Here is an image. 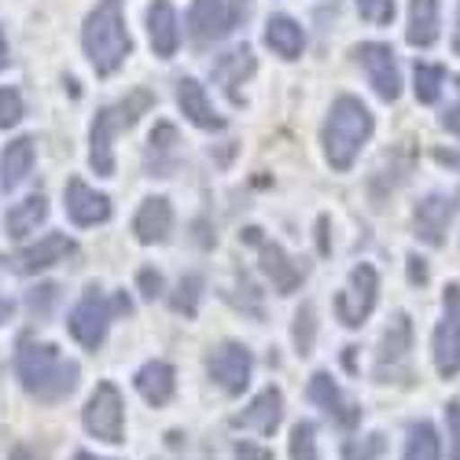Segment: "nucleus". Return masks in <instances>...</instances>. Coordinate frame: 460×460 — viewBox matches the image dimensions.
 <instances>
[{"instance_id":"nucleus-40","label":"nucleus","mask_w":460,"mask_h":460,"mask_svg":"<svg viewBox=\"0 0 460 460\" xmlns=\"http://www.w3.org/2000/svg\"><path fill=\"white\" fill-rule=\"evenodd\" d=\"M236 460H273V453L254 442H236Z\"/></svg>"},{"instance_id":"nucleus-45","label":"nucleus","mask_w":460,"mask_h":460,"mask_svg":"<svg viewBox=\"0 0 460 460\" xmlns=\"http://www.w3.org/2000/svg\"><path fill=\"white\" fill-rule=\"evenodd\" d=\"M453 52L460 56V4H456V26H453Z\"/></svg>"},{"instance_id":"nucleus-38","label":"nucleus","mask_w":460,"mask_h":460,"mask_svg":"<svg viewBox=\"0 0 460 460\" xmlns=\"http://www.w3.org/2000/svg\"><path fill=\"white\" fill-rule=\"evenodd\" d=\"M137 288H140L144 298H159L166 284H163V273H159V270H140V273H137Z\"/></svg>"},{"instance_id":"nucleus-22","label":"nucleus","mask_w":460,"mask_h":460,"mask_svg":"<svg viewBox=\"0 0 460 460\" xmlns=\"http://www.w3.org/2000/svg\"><path fill=\"white\" fill-rule=\"evenodd\" d=\"M170 228H173V207L170 199L163 196H151L140 203L137 217H133V233L140 243H163L170 236Z\"/></svg>"},{"instance_id":"nucleus-23","label":"nucleus","mask_w":460,"mask_h":460,"mask_svg":"<svg viewBox=\"0 0 460 460\" xmlns=\"http://www.w3.org/2000/svg\"><path fill=\"white\" fill-rule=\"evenodd\" d=\"M133 383H137V391H140V398L147 405H166L173 398V391H177V372L166 361H147L133 376Z\"/></svg>"},{"instance_id":"nucleus-34","label":"nucleus","mask_w":460,"mask_h":460,"mask_svg":"<svg viewBox=\"0 0 460 460\" xmlns=\"http://www.w3.org/2000/svg\"><path fill=\"white\" fill-rule=\"evenodd\" d=\"M56 302H59V288H56V284H37V288L26 295V305H30L33 317H49Z\"/></svg>"},{"instance_id":"nucleus-1","label":"nucleus","mask_w":460,"mask_h":460,"mask_svg":"<svg viewBox=\"0 0 460 460\" xmlns=\"http://www.w3.org/2000/svg\"><path fill=\"white\" fill-rule=\"evenodd\" d=\"M15 376L22 383V391L37 402H63L66 394H74L78 387V361H70L59 354V347L52 342H22L15 354Z\"/></svg>"},{"instance_id":"nucleus-48","label":"nucleus","mask_w":460,"mask_h":460,"mask_svg":"<svg viewBox=\"0 0 460 460\" xmlns=\"http://www.w3.org/2000/svg\"><path fill=\"white\" fill-rule=\"evenodd\" d=\"M74 460H103V456H93V453H78Z\"/></svg>"},{"instance_id":"nucleus-26","label":"nucleus","mask_w":460,"mask_h":460,"mask_svg":"<svg viewBox=\"0 0 460 460\" xmlns=\"http://www.w3.org/2000/svg\"><path fill=\"white\" fill-rule=\"evenodd\" d=\"M265 45H270L280 59H298L305 49V33L291 15H273L265 22Z\"/></svg>"},{"instance_id":"nucleus-13","label":"nucleus","mask_w":460,"mask_h":460,"mask_svg":"<svg viewBox=\"0 0 460 460\" xmlns=\"http://www.w3.org/2000/svg\"><path fill=\"white\" fill-rule=\"evenodd\" d=\"M358 59L368 74V82L376 89L379 100L394 103L402 96V74H398V59H394V49L391 45H379V41H365L358 49Z\"/></svg>"},{"instance_id":"nucleus-10","label":"nucleus","mask_w":460,"mask_h":460,"mask_svg":"<svg viewBox=\"0 0 460 460\" xmlns=\"http://www.w3.org/2000/svg\"><path fill=\"white\" fill-rule=\"evenodd\" d=\"M446 317L435 328V368L442 379H453L460 372V284L446 288Z\"/></svg>"},{"instance_id":"nucleus-25","label":"nucleus","mask_w":460,"mask_h":460,"mask_svg":"<svg viewBox=\"0 0 460 460\" xmlns=\"http://www.w3.org/2000/svg\"><path fill=\"white\" fill-rule=\"evenodd\" d=\"M409 45L431 49L438 41V0H409Z\"/></svg>"},{"instance_id":"nucleus-33","label":"nucleus","mask_w":460,"mask_h":460,"mask_svg":"<svg viewBox=\"0 0 460 460\" xmlns=\"http://www.w3.org/2000/svg\"><path fill=\"white\" fill-rule=\"evenodd\" d=\"M22 114H26V107H22L19 89L4 85V89H0V129H12V126H19V122H22Z\"/></svg>"},{"instance_id":"nucleus-46","label":"nucleus","mask_w":460,"mask_h":460,"mask_svg":"<svg viewBox=\"0 0 460 460\" xmlns=\"http://www.w3.org/2000/svg\"><path fill=\"white\" fill-rule=\"evenodd\" d=\"M8 66V41H4V30H0V70Z\"/></svg>"},{"instance_id":"nucleus-36","label":"nucleus","mask_w":460,"mask_h":460,"mask_svg":"<svg viewBox=\"0 0 460 460\" xmlns=\"http://www.w3.org/2000/svg\"><path fill=\"white\" fill-rule=\"evenodd\" d=\"M383 449H387L383 435H368V438H361V442H350V446H347V456H342V460H379Z\"/></svg>"},{"instance_id":"nucleus-2","label":"nucleus","mask_w":460,"mask_h":460,"mask_svg":"<svg viewBox=\"0 0 460 460\" xmlns=\"http://www.w3.org/2000/svg\"><path fill=\"white\" fill-rule=\"evenodd\" d=\"M82 45L96 74H114L133 52V37L126 30V0H100L82 26Z\"/></svg>"},{"instance_id":"nucleus-17","label":"nucleus","mask_w":460,"mask_h":460,"mask_svg":"<svg viewBox=\"0 0 460 460\" xmlns=\"http://www.w3.org/2000/svg\"><path fill=\"white\" fill-rule=\"evenodd\" d=\"M63 199H66V214H70L74 225H100V221L111 217V199L103 196V191L89 188L82 177H70L66 181Z\"/></svg>"},{"instance_id":"nucleus-19","label":"nucleus","mask_w":460,"mask_h":460,"mask_svg":"<svg viewBox=\"0 0 460 460\" xmlns=\"http://www.w3.org/2000/svg\"><path fill=\"white\" fill-rule=\"evenodd\" d=\"M147 37H151V49H155L159 59H170L181 45V22L170 0H151L147 8Z\"/></svg>"},{"instance_id":"nucleus-30","label":"nucleus","mask_w":460,"mask_h":460,"mask_svg":"<svg viewBox=\"0 0 460 460\" xmlns=\"http://www.w3.org/2000/svg\"><path fill=\"white\" fill-rule=\"evenodd\" d=\"M295 350L298 354H310L314 350V342H317V310H314V302H302V310L295 314Z\"/></svg>"},{"instance_id":"nucleus-20","label":"nucleus","mask_w":460,"mask_h":460,"mask_svg":"<svg viewBox=\"0 0 460 460\" xmlns=\"http://www.w3.org/2000/svg\"><path fill=\"white\" fill-rule=\"evenodd\" d=\"M177 107H181L184 119H188L191 126H199V129H221V126H225V119L214 111L207 89H203L196 78H181V82H177Z\"/></svg>"},{"instance_id":"nucleus-31","label":"nucleus","mask_w":460,"mask_h":460,"mask_svg":"<svg viewBox=\"0 0 460 460\" xmlns=\"http://www.w3.org/2000/svg\"><path fill=\"white\" fill-rule=\"evenodd\" d=\"M199 295H203V277L199 273H188L181 284H177V295L170 298V305L184 317H196L199 310Z\"/></svg>"},{"instance_id":"nucleus-44","label":"nucleus","mask_w":460,"mask_h":460,"mask_svg":"<svg viewBox=\"0 0 460 460\" xmlns=\"http://www.w3.org/2000/svg\"><path fill=\"white\" fill-rule=\"evenodd\" d=\"M317 233H321V254H328V217L317 221Z\"/></svg>"},{"instance_id":"nucleus-12","label":"nucleus","mask_w":460,"mask_h":460,"mask_svg":"<svg viewBox=\"0 0 460 460\" xmlns=\"http://www.w3.org/2000/svg\"><path fill=\"white\" fill-rule=\"evenodd\" d=\"M409 350H412V321L409 314H394L387 332L379 339V354H376V379L391 383L398 372H405L409 365Z\"/></svg>"},{"instance_id":"nucleus-39","label":"nucleus","mask_w":460,"mask_h":460,"mask_svg":"<svg viewBox=\"0 0 460 460\" xmlns=\"http://www.w3.org/2000/svg\"><path fill=\"white\" fill-rule=\"evenodd\" d=\"M453 89H456V103H449V107H446L442 126H446L449 133H456V137H460V78H453Z\"/></svg>"},{"instance_id":"nucleus-11","label":"nucleus","mask_w":460,"mask_h":460,"mask_svg":"<svg viewBox=\"0 0 460 460\" xmlns=\"http://www.w3.org/2000/svg\"><path fill=\"white\" fill-rule=\"evenodd\" d=\"M207 372L225 394H243V387L251 383V372H254V358L240 342H221L207 358Z\"/></svg>"},{"instance_id":"nucleus-24","label":"nucleus","mask_w":460,"mask_h":460,"mask_svg":"<svg viewBox=\"0 0 460 460\" xmlns=\"http://www.w3.org/2000/svg\"><path fill=\"white\" fill-rule=\"evenodd\" d=\"M45 217H49V199L45 196H26L4 214V233L12 240H26L30 233H37V225H45Z\"/></svg>"},{"instance_id":"nucleus-5","label":"nucleus","mask_w":460,"mask_h":460,"mask_svg":"<svg viewBox=\"0 0 460 460\" xmlns=\"http://www.w3.org/2000/svg\"><path fill=\"white\" fill-rule=\"evenodd\" d=\"M82 424L93 438L107 446H122L126 442V405L114 383H96V391L89 394L82 409Z\"/></svg>"},{"instance_id":"nucleus-15","label":"nucleus","mask_w":460,"mask_h":460,"mask_svg":"<svg viewBox=\"0 0 460 460\" xmlns=\"http://www.w3.org/2000/svg\"><path fill=\"white\" fill-rule=\"evenodd\" d=\"M456 210H460V199L456 196H446V191H431V196H424V199L416 203V210H412L416 236L424 240V243H431V247H438L446 240V228L456 217Z\"/></svg>"},{"instance_id":"nucleus-42","label":"nucleus","mask_w":460,"mask_h":460,"mask_svg":"<svg viewBox=\"0 0 460 460\" xmlns=\"http://www.w3.org/2000/svg\"><path fill=\"white\" fill-rule=\"evenodd\" d=\"M435 159H438L442 166H453V170H460V151H446V147H438V151H435Z\"/></svg>"},{"instance_id":"nucleus-37","label":"nucleus","mask_w":460,"mask_h":460,"mask_svg":"<svg viewBox=\"0 0 460 460\" xmlns=\"http://www.w3.org/2000/svg\"><path fill=\"white\" fill-rule=\"evenodd\" d=\"M446 420H449V460H460V402L446 405Z\"/></svg>"},{"instance_id":"nucleus-14","label":"nucleus","mask_w":460,"mask_h":460,"mask_svg":"<svg viewBox=\"0 0 460 460\" xmlns=\"http://www.w3.org/2000/svg\"><path fill=\"white\" fill-rule=\"evenodd\" d=\"M74 251H78V243H74L70 236H63V233H49V236H41L37 243H30V247L15 251V254L8 258V270H12V273L30 277V273H41V270H49V265L66 261Z\"/></svg>"},{"instance_id":"nucleus-4","label":"nucleus","mask_w":460,"mask_h":460,"mask_svg":"<svg viewBox=\"0 0 460 460\" xmlns=\"http://www.w3.org/2000/svg\"><path fill=\"white\" fill-rule=\"evenodd\" d=\"M151 107H155V93L133 89L119 103H107V107L96 111L93 129H89V166L100 177L114 173V137H119L122 129H133L140 122V114H147Z\"/></svg>"},{"instance_id":"nucleus-8","label":"nucleus","mask_w":460,"mask_h":460,"mask_svg":"<svg viewBox=\"0 0 460 460\" xmlns=\"http://www.w3.org/2000/svg\"><path fill=\"white\" fill-rule=\"evenodd\" d=\"M247 12V4H228V0H196L188 12V37L196 45H214L225 33L236 30V19Z\"/></svg>"},{"instance_id":"nucleus-3","label":"nucleus","mask_w":460,"mask_h":460,"mask_svg":"<svg viewBox=\"0 0 460 460\" xmlns=\"http://www.w3.org/2000/svg\"><path fill=\"white\" fill-rule=\"evenodd\" d=\"M372 111L358 100V96H339L328 111V122H324V159L332 170L347 173L358 159V151L368 144L372 137Z\"/></svg>"},{"instance_id":"nucleus-35","label":"nucleus","mask_w":460,"mask_h":460,"mask_svg":"<svg viewBox=\"0 0 460 460\" xmlns=\"http://www.w3.org/2000/svg\"><path fill=\"white\" fill-rule=\"evenodd\" d=\"M358 12L372 26H387L394 19V0H358Z\"/></svg>"},{"instance_id":"nucleus-41","label":"nucleus","mask_w":460,"mask_h":460,"mask_svg":"<svg viewBox=\"0 0 460 460\" xmlns=\"http://www.w3.org/2000/svg\"><path fill=\"white\" fill-rule=\"evenodd\" d=\"M409 280L412 284H428V265L420 254H409Z\"/></svg>"},{"instance_id":"nucleus-27","label":"nucleus","mask_w":460,"mask_h":460,"mask_svg":"<svg viewBox=\"0 0 460 460\" xmlns=\"http://www.w3.org/2000/svg\"><path fill=\"white\" fill-rule=\"evenodd\" d=\"M33 170V140L30 137H19L4 147V155H0V184H4V191L19 188Z\"/></svg>"},{"instance_id":"nucleus-32","label":"nucleus","mask_w":460,"mask_h":460,"mask_svg":"<svg viewBox=\"0 0 460 460\" xmlns=\"http://www.w3.org/2000/svg\"><path fill=\"white\" fill-rule=\"evenodd\" d=\"M291 460H321L317 453V428L310 420H298L291 428Z\"/></svg>"},{"instance_id":"nucleus-43","label":"nucleus","mask_w":460,"mask_h":460,"mask_svg":"<svg viewBox=\"0 0 460 460\" xmlns=\"http://www.w3.org/2000/svg\"><path fill=\"white\" fill-rule=\"evenodd\" d=\"M12 314H15L12 298H0V324H4V321H12Z\"/></svg>"},{"instance_id":"nucleus-18","label":"nucleus","mask_w":460,"mask_h":460,"mask_svg":"<svg viewBox=\"0 0 460 460\" xmlns=\"http://www.w3.org/2000/svg\"><path fill=\"white\" fill-rule=\"evenodd\" d=\"M284 420V394L280 387H265L261 394L251 398V405L243 412L233 416L236 428H247V431H258V435H273Z\"/></svg>"},{"instance_id":"nucleus-21","label":"nucleus","mask_w":460,"mask_h":460,"mask_svg":"<svg viewBox=\"0 0 460 460\" xmlns=\"http://www.w3.org/2000/svg\"><path fill=\"white\" fill-rule=\"evenodd\" d=\"M254 52L247 49V45H240V49H233V52H225V56H217L214 59V66H210V74H214V82L233 96V103H240L243 96H240V89L236 85H243L251 74H254Z\"/></svg>"},{"instance_id":"nucleus-7","label":"nucleus","mask_w":460,"mask_h":460,"mask_svg":"<svg viewBox=\"0 0 460 460\" xmlns=\"http://www.w3.org/2000/svg\"><path fill=\"white\" fill-rule=\"evenodd\" d=\"M376 295H379V277H376V270L368 261H361V265H354V270H350L347 291H339L332 305H335L339 321L347 328H361L368 321V314L376 310Z\"/></svg>"},{"instance_id":"nucleus-16","label":"nucleus","mask_w":460,"mask_h":460,"mask_svg":"<svg viewBox=\"0 0 460 460\" xmlns=\"http://www.w3.org/2000/svg\"><path fill=\"white\" fill-rule=\"evenodd\" d=\"M305 394H310V402H317L339 428H354L361 420V409L339 391V383L328 376V372H314L310 376V387H305Z\"/></svg>"},{"instance_id":"nucleus-9","label":"nucleus","mask_w":460,"mask_h":460,"mask_svg":"<svg viewBox=\"0 0 460 460\" xmlns=\"http://www.w3.org/2000/svg\"><path fill=\"white\" fill-rule=\"evenodd\" d=\"M243 240L258 247L261 270H265V277L273 280V291H277V295H291V291L302 288L305 270H302V265H298L280 243H270V240H265V236H261V228H243Z\"/></svg>"},{"instance_id":"nucleus-29","label":"nucleus","mask_w":460,"mask_h":460,"mask_svg":"<svg viewBox=\"0 0 460 460\" xmlns=\"http://www.w3.org/2000/svg\"><path fill=\"white\" fill-rule=\"evenodd\" d=\"M446 85V70L435 63H416V100L420 103H435Z\"/></svg>"},{"instance_id":"nucleus-6","label":"nucleus","mask_w":460,"mask_h":460,"mask_svg":"<svg viewBox=\"0 0 460 460\" xmlns=\"http://www.w3.org/2000/svg\"><path fill=\"white\" fill-rule=\"evenodd\" d=\"M114 314H119V310H114V298H107V295L93 284V288H85L82 302L70 310L66 328H70V335L78 339L85 350H100V342L107 339V328H111Z\"/></svg>"},{"instance_id":"nucleus-28","label":"nucleus","mask_w":460,"mask_h":460,"mask_svg":"<svg viewBox=\"0 0 460 460\" xmlns=\"http://www.w3.org/2000/svg\"><path fill=\"white\" fill-rule=\"evenodd\" d=\"M402 460H442V446H438V431L428 424H412L409 428V446Z\"/></svg>"},{"instance_id":"nucleus-47","label":"nucleus","mask_w":460,"mask_h":460,"mask_svg":"<svg viewBox=\"0 0 460 460\" xmlns=\"http://www.w3.org/2000/svg\"><path fill=\"white\" fill-rule=\"evenodd\" d=\"M12 460H30V453H26V449H15V453H12Z\"/></svg>"}]
</instances>
